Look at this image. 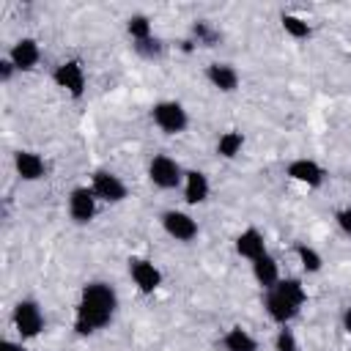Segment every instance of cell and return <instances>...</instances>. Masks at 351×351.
Returning <instances> with one entry per match:
<instances>
[{
  "instance_id": "6da1fadb",
  "label": "cell",
  "mask_w": 351,
  "mask_h": 351,
  "mask_svg": "<svg viewBox=\"0 0 351 351\" xmlns=\"http://www.w3.org/2000/svg\"><path fill=\"white\" fill-rule=\"evenodd\" d=\"M118 307V293L107 282H88L80 293L77 313H74V332L77 335H93L104 329Z\"/></svg>"
},
{
  "instance_id": "7a4b0ae2",
  "label": "cell",
  "mask_w": 351,
  "mask_h": 351,
  "mask_svg": "<svg viewBox=\"0 0 351 351\" xmlns=\"http://www.w3.org/2000/svg\"><path fill=\"white\" fill-rule=\"evenodd\" d=\"M307 302V291L304 285L296 280V277H285L280 280L274 288L266 291V299H263V307L269 313V318L280 326H285L288 321H293L302 310V304Z\"/></svg>"
},
{
  "instance_id": "3957f363",
  "label": "cell",
  "mask_w": 351,
  "mask_h": 351,
  "mask_svg": "<svg viewBox=\"0 0 351 351\" xmlns=\"http://www.w3.org/2000/svg\"><path fill=\"white\" fill-rule=\"evenodd\" d=\"M151 118L165 134H181L189 126V115L181 101H156L151 107Z\"/></svg>"
},
{
  "instance_id": "277c9868",
  "label": "cell",
  "mask_w": 351,
  "mask_h": 351,
  "mask_svg": "<svg viewBox=\"0 0 351 351\" xmlns=\"http://www.w3.org/2000/svg\"><path fill=\"white\" fill-rule=\"evenodd\" d=\"M11 318H14V329L19 332L22 340H33V337H38L41 329H44V313H41V307H38L33 299L16 302Z\"/></svg>"
},
{
  "instance_id": "5b68a950",
  "label": "cell",
  "mask_w": 351,
  "mask_h": 351,
  "mask_svg": "<svg viewBox=\"0 0 351 351\" xmlns=\"http://www.w3.org/2000/svg\"><path fill=\"white\" fill-rule=\"evenodd\" d=\"M148 178L154 186L159 189H176L181 181H184V170L181 165L167 156V154H156L151 162H148Z\"/></svg>"
},
{
  "instance_id": "8992f818",
  "label": "cell",
  "mask_w": 351,
  "mask_h": 351,
  "mask_svg": "<svg viewBox=\"0 0 351 351\" xmlns=\"http://www.w3.org/2000/svg\"><path fill=\"white\" fill-rule=\"evenodd\" d=\"M52 80H55L58 88H63V90L71 93L74 99H80V96L85 93V69H82L80 60H63V63L55 69Z\"/></svg>"
},
{
  "instance_id": "52a82bcc",
  "label": "cell",
  "mask_w": 351,
  "mask_h": 351,
  "mask_svg": "<svg viewBox=\"0 0 351 351\" xmlns=\"http://www.w3.org/2000/svg\"><path fill=\"white\" fill-rule=\"evenodd\" d=\"M90 189L96 200H104V203H121L126 197V184L110 170H96L90 178Z\"/></svg>"
},
{
  "instance_id": "ba28073f",
  "label": "cell",
  "mask_w": 351,
  "mask_h": 351,
  "mask_svg": "<svg viewBox=\"0 0 351 351\" xmlns=\"http://www.w3.org/2000/svg\"><path fill=\"white\" fill-rule=\"evenodd\" d=\"M96 214V195L90 186H74L69 195V217L77 225H88Z\"/></svg>"
},
{
  "instance_id": "9c48e42d",
  "label": "cell",
  "mask_w": 351,
  "mask_h": 351,
  "mask_svg": "<svg viewBox=\"0 0 351 351\" xmlns=\"http://www.w3.org/2000/svg\"><path fill=\"white\" fill-rule=\"evenodd\" d=\"M162 228L176 241H192L197 236V222L186 211H165L162 214Z\"/></svg>"
},
{
  "instance_id": "30bf717a",
  "label": "cell",
  "mask_w": 351,
  "mask_h": 351,
  "mask_svg": "<svg viewBox=\"0 0 351 351\" xmlns=\"http://www.w3.org/2000/svg\"><path fill=\"white\" fill-rule=\"evenodd\" d=\"M129 274H132L140 293H154L162 285V271L145 258H132L129 261Z\"/></svg>"
},
{
  "instance_id": "8fae6325",
  "label": "cell",
  "mask_w": 351,
  "mask_h": 351,
  "mask_svg": "<svg viewBox=\"0 0 351 351\" xmlns=\"http://www.w3.org/2000/svg\"><path fill=\"white\" fill-rule=\"evenodd\" d=\"M38 58H41V47L36 38H19L8 52V60L14 63L16 71H33L38 66Z\"/></svg>"
},
{
  "instance_id": "7c38bea8",
  "label": "cell",
  "mask_w": 351,
  "mask_h": 351,
  "mask_svg": "<svg viewBox=\"0 0 351 351\" xmlns=\"http://www.w3.org/2000/svg\"><path fill=\"white\" fill-rule=\"evenodd\" d=\"M285 173H288V178H293L299 184H307V186H321L324 176H326L324 167L318 162H313V159H293L285 167Z\"/></svg>"
},
{
  "instance_id": "4fadbf2b",
  "label": "cell",
  "mask_w": 351,
  "mask_h": 351,
  "mask_svg": "<svg viewBox=\"0 0 351 351\" xmlns=\"http://www.w3.org/2000/svg\"><path fill=\"white\" fill-rule=\"evenodd\" d=\"M14 167H16V176L22 181H38V178L47 176V165L36 151H16L14 154Z\"/></svg>"
},
{
  "instance_id": "5bb4252c",
  "label": "cell",
  "mask_w": 351,
  "mask_h": 351,
  "mask_svg": "<svg viewBox=\"0 0 351 351\" xmlns=\"http://www.w3.org/2000/svg\"><path fill=\"white\" fill-rule=\"evenodd\" d=\"M211 192V184H208V176L200 173V170H186L184 173V200L189 206H197L208 197Z\"/></svg>"
},
{
  "instance_id": "9a60e30c",
  "label": "cell",
  "mask_w": 351,
  "mask_h": 351,
  "mask_svg": "<svg viewBox=\"0 0 351 351\" xmlns=\"http://www.w3.org/2000/svg\"><path fill=\"white\" fill-rule=\"evenodd\" d=\"M206 80L222 93H233L239 88V71L230 63H211L206 69Z\"/></svg>"
},
{
  "instance_id": "2e32d148",
  "label": "cell",
  "mask_w": 351,
  "mask_h": 351,
  "mask_svg": "<svg viewBox=\"0 0 351 351\" xmlns=\"http://www.w3.org/2000/svg\"><path fill=\"white\" fill-rule=\"evenodd\" d=\"M252 274H255V280H258V285L263 291L274 288L280 282V263H277V258L269 255V252H263L261 258L252 261Z\"/></svg>"
},
{
  "instance_id": "e0dca14e",
  "label": "cell",
  "mask_w": 351,
  "mask_h": 351,
  "mask_svg": "<svg viewBox=\"0 0 351 351\" xmlns=\"http://www.w3.org/2000/svg\"><path fill=\"white\" fill-rule=\"evenodd\" d=\"M236 252L247 261H255L266 252V241H263V233L258 228H247L236 236Z\"/></svg>"
},
{
  "instance_id": "ac0fdd59",
  "label": "cell",
  "mask_w": 351,
  "mask_h": 351,
  "mask_svg": "<svg viewBox=\"0 0 351 351\" xmlns=\"http://www.w3.org/2000/svg\"><path fill=\"white\" fill-rule=\"evenodd\" d=\"M222 343H225V351H258V340L241 326H230Z\"/></svg>"
},
{
  "instance_id": "d6986e66",
  "label": "cell",
  "mask_w": 351,
  "mask_h": 351,
  "mask_svg": "<svg viewBox=\"0 0 351 351\" xmlns=\"http://www.w3.org/2000/svg\"><path fill=\"white\" fill-rule=\"evenodd\" d=\"M241 145H244V134L236 132V129H230V132L219 134V140H217V154H219L222 159H236V156L241 154Z\"/></svg>"
},
{
  "instance_id": "ffe728a7",
  "label": "cell",
  "mask_w": 351,
  "mask_h": 351,
  "mask_svg": "<svg viewBox=\"0 0 351 351\" xmlns=\"http://www.w3.org/2000/svg\"><path fill=\"white\" fill-rule=\"evenodd\" d=\"M293 252H296V258H299V263H302V269L307 271V274H315V271H321V266H324V258H321V252L318 250H313L310 244H296L293 247Z\"/></svg>"
},
{
  "instance_id": "44dd1931",
  "label": "cell",
  "mask_w": 351,
  "mask_h": 351,
  "mask_svg": "<svg viewBox=\"0 0 351 351\" xmlns=\"http://www.w3.org/2000/svg\"><path fill=\"white\" fill-rule=\"evenodd\" d=\"M126 33L132 36V41H145V38H151L154 33H151V19L145 16V14H132L129 19H126Z\"/></svg>"
},
{
  "instance_id": "7402d4cb",
  "label": "cell",
  "mask_w": 351,
  "mask_h": 351,
  "mask_svg": "<svg viewBox=\"0 0 351 351\" xmlns=\"http://www.w3.org/2000/svg\"><path fill=\"white\" fill-rule=\"evenodd\" d=\"M282 30L288 33V36H293V38H310V33H313V27H310V22H304L302 16H296V14H282Z\"/></svg>"
},
{
  "instance_id": "603a6c76",
  "label": "cell",
  "mask_w": 351,
  "mask_h": 351,
  "mask_svg": "<svg viewBox=\"0 0 351 351\" xmlns=\"http://www.w3.org/2000/svg\"><path fill=\"white\" fill-rule=\"evenodd\" d=\"M162 49H165V44L156 38V36H151V38H145V41H134V52L137 55H143V58H159L162 55Z\"/></svg>"
},
{
  "instance_id": "cb8c5ba5",
  "label": "cell",
  "mask_w": 351,
  "mask_h": 351,
  "mask_svg": "<svg viewBox=\"0 0 351 351\" xmlns=\"http://www.w3.org/2000/svg\"><path fill=\"white\" fill-rule=\"evenodd\" d=\"M274 348H277V351H299L296 337H293V332H291L288 326H282V329L277 332V337H274Z\"/></svg>"
},
{
  "instance_id": "d4e9b609",
  "label": "cell",
  "mask_w": 351,
  "mask_h": 351,
  "mask_svg": "<svg viewBox=\"0 0 351 351\" xmlns=\"http://www.w3.org/2000/svg\"><path fill=\"white\" fill-rule=\"evenodd\" d=\"M335 219H337V228H340L346 236H351V206L340 208V211L335 214Z\"/></svg>"
},
{
  "instance_id": "484cf974",
  "label": "cell",
  "mask_w": 351,
  "mask_h": 351,
  "mask_svg": "<svg viewBox=\"0 0 351 351\" xmlns=\"http://www.w3.org/2000/svg\"><path fill=\"white\" fill-rule=\"evenodd\" d=\"M14 71H16V69H14V63H11L8 58H5V60H0V77H3L5 82L11 80V74H14Z\"/></svg>"
},
{
  "instance_id": "4316f807",
  "label": "cell",
  "mask_w": 351,
  "mask_h": 351,
  "mask_svg": "<svg viewBox=\"0 0 351 351\" xmlns=\"http://www.w3.org/2000/svg\"><path fill=\"white\" fill-rule=\"evenodd\" d=\"M0 351H27L22 343H14V340H3L0 343Z\"/></svg>"
},
{
  "instance_id": "83f0119b",
  "label": "cell",
  "mask_w": 351,
  "mask_h": 351,
  "mask_svg": "<svg viewBox=\"0 0 351 351\" xmlns=\"http://www.w3.org/2000/svg\"><path fill=\"white\" fill-rule=\"evenodd\" d=\"M343 329H346V332L351 335V307H348V310L343 313Z\"/></svg>"
}]
</instances>
